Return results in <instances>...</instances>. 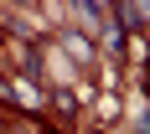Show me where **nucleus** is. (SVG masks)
I'll use <instances>...</instances> for the list:
<instances>
[{
	"instance_id": "1",
	"label": "nucleus",
	"mask_w": 150,
	"mask_h": 134,
	"mask_svg": "<svg viewBox=\"0 0 150 134\" xmlns=\"http://www.w3.org/2000/svg\"><path fill=\"white\" fill-rule=\"evenodd\" d=\"M114 26L119 31H145V0H114Z\"/></svg>"
},
{
	"instance_id": "2",
	"label": "nucleus",
	"mask_w": 150,
	"mask_h": 134,
	"mask_svg": "<svg viewBox=\"0 0 150 134\" xmlns=\"http://www.w3.org/2000/svg\"><path fill=\"white\" fill-rule=\"evenodd\" d=\"M62 46H67V52H73V62H83V67L93 62V41L83 36V31H73V26H62Z\"/></svg>"
},
{
	"instance_id": "3",
	"label": "nucleus",
	"mask_w": 150,
	"mask_h": 134,
	"mask_svg": "<svg viewBox=\"0 0 150 134\" xmlns=\"http://www.w3.org/2000/svg\"><path fill=\"white\" fill-rule=\"evenodd\" d=\"M52 103H57V119H62V124L78 119V98H73L67 88H52Z\"/></svg>"
},
{
	"instance_id": "4",
	"label": "nucleus",
	"mask_w": 150,
	"mask_h": 134,
	"mask_svg": "<svg viewBox=\"0 0 150 134\" xmlns=\"http://www.w3.org/2000/svg\"><path fill=\"white\" fill-rule=\"evenodd\" d=\"M0 46H5V26H0Z\"/></svg>"
}]
</instances>
